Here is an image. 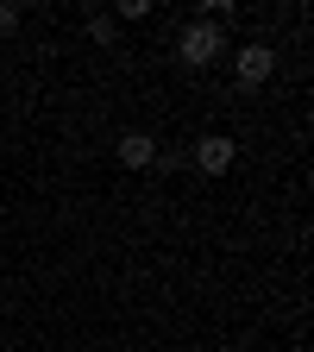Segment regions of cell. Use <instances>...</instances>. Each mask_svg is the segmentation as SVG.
Masks as SVG:
<instances>
[{
  "label": "cell",
  "instance_id": "8992f818",
  "mask_svg": "<svg viewBox=\"0 0 314 352\" xmlns=\"http://www.w3.org/2000/svg\"><path fill=\"white\" fill-rule=\"evenodd\" d=\"M0 32H19V7L13 0H0Z\"/></svg>",
  "mask_w": 314,
  "mask_h": 352
},
{
  "label": "cell",
  "instance_id": "3957f363",
  "mask_svg": "<svg viewBox=\"0 0 314 352\" xmlns=\"http://www.w3.org/2000/svg\"><path fill=\"white\" fill-rule=\"evenodd\" d=\"M233 157H239V145L227 139V132H208V139L195 145V164H201L208 176H227V170H233Z\"/></svg>",
  "mask_w": 314,
  "mask_h": 352
},
{
  "label": "cell",
  "instance_id": "6da1fadb",
  "mask_svg": "<svg viewBox=\"0 0 314 352\" xmlns=\"http://www.w3.org/2000/svg\"><path fill=\"white\" fill-rule=\"evenodd\" d=\"M176 51H183V63H195V69H208L220 51H227V32H220L214 19H195L189 32H183V44H176Z\"/></svg>",
  "mask_w": 314,
  "mask_h": 352
},
{
  "label": "cell",
  "instance_id": "277c9868",
  "mask_svg": "<svg viewBox=\"0 0 314 352\" xmlns=\"http://www.w3.org/2000/svg\"><path fill=\"white\" fill-rule=\"evenodd\" d=\"M120 164L126 170H151L157 164V139H151V132H126V139H120Z\"/></svg>",
  "mask_w": 314,
  "mask_h": 352
},
{
  "label": "cell",
  "instance_id": "5b68a950",
  "mask_svg": "<svg viewBox=\"0 0 314 352\" xmlns=\"http://www.w3.org/2000/svg\"><path fill=\"white\" fill-rule=\"evenodd\" d=\"M113 32H120L113 13H95V19H88V38H95V44H113Z\"/></svg>",
  "mask_w": 314,
  "mask_h": 352
},
{
  "label": "cell",
  "instance_id": "7a4b0ae2",
  "mask_svg": "<svg viewBox=\"0 0 314 352\" xmlns=\"http://www.w3.org/2000/svg\"><path fill=\"white\" fill-rule=\"evenodd\" d=\"M233 69H239V82H245V88H264V82L277 76V51H271V44H239Z\"/></svg>",
  "mask_w": 314,
  "mask_h": 352
}]
</instances>
